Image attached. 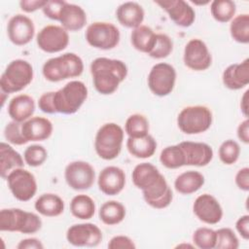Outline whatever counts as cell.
Returning a JSON list of instances; mask_svg holds the SVG:
<instances>
[{
	"label": "cell",
	"mask_w": 249,
	"mask_h": 249,
	"mask_svg": "<svg viewBox=\"0 0 249 249\" xmlns=\"http://www.w3.org/2000/svg\"><path fill=\"white\" fill-rule=\"evenodd\" d=\"M22 123L12 121L7 124L4 129V136L8 142L14 145H23L28 141L23 137L21 132Z\"/></svg>",
	"instance_id": "cell-43"
},
{
	"label": "cell",
	"mask_w": 249,
	"mask_h": 249,
	"mask_svg": "<svg viewBox=\"0 0 249 249\" xmlns=\"http://www.w3.org/2000/svg\"><path fill=\"white\" fill-rule=\"evenodd\" d=\"M179 145L184 153L186 165L205 166L213 159V149L206 143L182 141Z\"/></svg>",
	"instance_id": "cell-19"
},
{
	"label": "cell",
	"mask_w": 249,
	"mask_h": 249,
	"mask_svg": "<svg viewBox=\"0 0 249 249\" xmlns=\"http://www.w3.org/2000/svg\"><path fill=\"white\" fill-rule=\"evenodd\" d=\"M70 211L78 219L89 220L95 213L94 200L88 195H77L70 202Z\"/></svg>",
	"instance_id": "cell-33"
},
{
	"label": "cell",
	"mask_w": 249,
	"mask_h": 249,
	"mask_svg": "<svg viewBox=\"0 0 249 249\" xmlns=\"http://www.w3.org/2000/svg\"><path fill=\"white\" fill-rule=\"evenodd\" d=\"M237 137L238 139L243 142L244 144L249 143V121L248 118H246L244 121H242L238 126H237Z\"/></svg>",
	"instance_id": "cell-51"
},
{
	"label": "cell",
	"mask_w": 249,
	"mask_h": 249,
	"mask_svg": "<svg viewBox=\"0 0 249 249\" xmlns=\"http://www.w3.org/2000/svg\"><path fill=\"white\" fill-rule=\"evenodd\" d=\"M157 141L151 134L142 137L131 138L126 140V149L131 156L137 159L151 158L157 150Z\"/></svg>",
	"instance_id": "cell-28"
},
{
	"label": "cell",
	"mask_w": 249,
	"mask_h": 249,
	"mask_svg": "<svg viewBox=\"0 0 249 249\" xmlns=\"http://www.w3.org/2000/svg\"><path fill=\"white\" fill-rule=\"evenodd\" d=\"M181 246H185V247H194L193 245H190V244H179L177 247H181Z\"/></svg>",
	"instance_id": "cell-53"
},
{
	"label": "cell",
	"mask_w": 249,
	"mask_h": 249,
	"mask_svg": "<svg viewBox=\"0 0 249 249\" xmlns=\"http://www.w3.org/2000/svg\"><path fill=\"white\" fill-rule=\"evenodd\" d=\"M99 190L106 196H116L120 194L125 185L124 171L114 165L103 168L97 178Z\"/></svg>",
	"instance_id": "cell-18"
},
{
	"label": "cell",
	"mask_w": 249,
	"mask_h": 249,
	"mask_svg": "<svg viewBox=\"0 0 249 249\" xmlns=\"http://www.w3.org/2000/svg\"><path fill=\"white\" fill-rule=\"evenodd\" d=\"M40 50L45 53H54L66 49L69 44V34L62 26L50 24L43 27L36 37Z\"/></svg>",
	"instance_id": "cell-12"
},
{
	"label": "cell",
	"mask_w": 249,
	"mask_h": 249,
	"mask_svg": "<svg viewBox=\"0 0 249 249\" xmlns=\"http://www.w3.org/2000/svg\"><path fill=\"white\" fill-rule=\"evenodd\" d=\"M125 213V207L123 203L117 200H109L101 205L98 215L102 223L108 226H114L124 221Z\"/></svg>",
	"instance_id": "cell-32"
},
{
	"label": "cell",
	"mask_w": 249,
	"mask_h": 249,
	"mask_svg": "<svg viewBox=\"0 0 249 249\" xmlns=\"http://www.w3.org/2000/svg\"><path fill=\"white\" fill-rule=\"evenodd\" d=\"M240 108H241V112L243 113V115L245 116V118H248V90H246L240 100Z\"/></svg>",
	"instance_id": "cell-52"
},
{
	"label": "cell",
	"mask_w": 249,
	"mask_h": 249,
	"mask_svg": "<svg viewBox=\"0 0 249 249\" xmlns=\"http://www.w3.org/2000/svg\"><path fill=\"white\" fill-rule=\"evenodd\" d=\"M223 84L226 88L237 90L249 84V59L245 58L240 63L229 65L222 75Z\"/></svg>",
	"instance_id": "cell-20"
},
{
	"label": "cell",
	"mask_w": 249,
	"mask_h": 249,
	"mask_svg": "<svg viewBox=\"0 0 249 249\" xmlns=\"http://www.w3.org/2000/svg\"><path fill=\"white\" fill-rule=\"evenodd\" d=\"M162 177L163 175L159 171V169L150 162H142L137 164L131 173L134 186L140 189L142 192L156 185Z\"/></svg>",
	"instance_id": "cell-23"
},
{
	"label": "cell",
	"mask_w": 249,
	"mask_h": 249,
	"mask_svg": "<svg viewBox=\"0 0 249 249\" xmlns=\"http://www.w3.org/2000/svg\"><path fill=\"white\" fill-rule=\"evenodd\" d=\"M47 1L43 0H22L19 2L20 9L25 13H33L39 9H43Z\"/></svg>",
	"instance_id": "cell-48"
},
{
	"label": "cell",
	"mask_w": 249,
	"mask_h": 249,
	"mask_svg": "<svg viewBox=\"0 0 249 249\" xmlns=\"http://www.w3.org/2000/svg\"><path fill=\"white\" fill-rule=\"evenodd\" d=\"M196 218L208 225L218 224L223 218V208L218 199L209 194L198 196L193 204Z\"/></svg>",
	"instance_id": "cell-16"
},
{
	"label": "cell",
	"mask_w": 249,
	"mask_h": 249,
	"mask_svg": "<svg viewBox=\"0 0 249 249\" xmlns=\"http://www.w3.org/2000/svg\"><path fill=\"white\" fill-rule=\"evenodd\" d=\"M210 12L214 19L225 23L233 18L236 12V5L231 0H214L211 2Z\"/></svg>",
	"instance_id": "cell-35"
},
{
	"label": "cell",
	"mask_w": 249,
	"mask_h": 249,
	"mask_svg": "<svg viewBox=\"0 0 249 249\" xmlns=\"http://www.w3.org/2000/svg\"><path fill=\"white\" fill-rule=\"evenodd\" d=\"M235 228L241 237L245 240L249 239V215L239 217L235 223Z\"/></svg>",
	"instance_id": "cell-49"
},
{
	"label": "cell",
	"mask_w": 249,
	"mask_h": 249,
	"mask_svg": "<svg viewBox=\"0 0 249 249\" xmlns=\"http://www.w3.org/2000/svg\"><path fill=\"white\" fill-rule=\"evenodd\" d=\"M145 12L141 5L136 2L128 1L121 4L116 11L118 21L127 28H136L144 20Z\"/></svg>",
	"instance_id": "cell-25"
},
{
	"label": "cell",
	"mask_w": 249,
	"mask_h": 249,
	"mask_svg": "<svg viewBox=\"0 0 249 249\" xmlns=\"http://www.w3.org/2000/svg\"><path fill=\"white\" fill-rule=\"evenodd\" d=\"M193 242L196 247L200 249H213L216 245V231L201 227L195 231Z\"/></svg>",
	"instance_id": "cell-38"
},
{
	"label": "cell",
	"mask_w": 249,
	"mask_h": 249,
	"mask_svg": "<svg viewBox=\"0 0 249 249\" xmlns=\"http://www.w3.org/2000/svg\"><path fill=\"white\" fill-rule=\"evenodd\" d=\"M24 159L11 145L1 142L0 144V174L6 179L8 174L16 168L24 166Z\"/></svg>",
	"instance_id": "cell-27"
},
{
	"label": "cell",
	"mask_w": 249,
	"mask_h": 249,
	"mask_svg": "<svg viewBox=\"0 0 249 249\" xmlns=\"http://www.w3.org/2000/svg\"><path fill=\"white\" fill-rule=\"evenodd\" d=\"M84 71L82 58L74 53H65L48 59L42 68L46 80L60 82L69 78L79 77Z\"/></svg>",
	"instance_id": "cell-2"
},
{
	"label": "cell",
	"mask_w": 249,
	"mask_h": 249,
	"mask_svg": "<svg viewBox=\"0 0 249 249\" xmlns=\"http://www.w3.org/2000/svg\"><path fill=\"white\" fill-rule=\"evenodd\" d=\"M18 249H43L44 245L43 243L35 237H29L24 238L18 242L17 245Z\"/></svg>",
	"instance_id": "cell-50"
},
{
	"label": "cell",
	"mask_w": 249,
	"mask_h": 249,
	"mask_svg": "<svg viewBox=\"0 0 249 249\" xmlns=\"http://www.w3.org/2000/svg\"><path fill=\"white\" fill-rule=\"evenodd\" d=\"M64 4H65V1H58V0L47 1L46 5L42 10L44 15L47 18L58 21Z\"/></svg>",
	"instance_id": "cell-44"
},
{
	"label": "cell",
	"mask_w": 249,
	"mask_h": 249,
	"mask_svg": "<svg viewBox=\"0 0 249 249\" xmlns=\"http://www.w3.org/2000/svg\"><path fill=\"white\" fill-rule=\"evenodd\" d=\"M39 109L47 114H54L53 107V91L43 93L38 100Z\"/></svg>",
	"instance_id": "cell-47"
},
{
	"label": "cell",
	"mask_w": 249,
	"mask_h": 249,
	"mask_svg": "<svg viewBox=\"0 0 249 249\" xmlns=\"http://www.w3.org/2000/svg\"><path fill=\"white\" fill-rule=\"evenodd\" d=\"M58 21L67 31H79L87 23V14L82 7L65 2Z\"/></svg>",
	"instance_id": "cell-26"
},
{
	"label": "cell",
	"mask_w": 249,
	"mask_h": 249,
	"mask_svg": "<svg viewBox=\"0 0 249 249\" xmlns=\"http://www.w3.org/2000/svg\"><path fill=\"white\" fill-rule=\"evenodd\" d=\"M42 228L41 218L19 208H5L0 211V231H18L24 234L35 233Z\"/></svg>",
	"instance_id": "cell-4"
},
{
	"label": "cell",
	"mask_w": 249,
	"mask_h": 249,
	"mask_svg": "<svg viewBox=\"0 0 249 249\" xmlns=\"http://www.w3.org/2000/svg\"><path fill=\"white\" fill-rule=\"evenodd\" d=\"M32 65L24 59H14L6 67L0 78L1 91L9 94L22 90L33 80Z\"/></svg>",
	"instance_id": "cell-6"
},
{
	"label": "cell",
	"mask_w": 249,
	"mask_h": 249,
	"mask_svg": "<svg viewBox=\"0 0 249 249\" xmlns=\"http://www.w3.org/2000/svg\"><path fill=\"white\" fill-rule=\"evenodd\" d=\"M88 97V88L82 81H70L56 91H53L54 114L71 115L76 113Z\"/></svg>",
	"instance_id": "cell-3"
},
{
	"label": "cell",
	"mask_w": 249,
	"mask_h": 249,
	"mask_svg": "<svg viewBox=\"0 0 249 249\" xmlns=\"http://www.w3.org/2000/svg\"><path fill=\"white\" fill-rule=\"evenodd\" d=\"M9 40L16 46H24L31 42L35 34V26L30 18L18 14L13 16L7 24Z\"/></svg>",
	"instance_id": "cell-15"
},
{
	"label": "cell",
	"mask_w": 249,
	"mask_h": 249,
	"mask_svg": "<svg viewBox=\"0 0 249 249\" xmlns=\"http://www.w3.org/2000/svg\"><path fill=\"white\" fill-rule=\"evenodd\" d=\"M64 178L71 189L85 191L93 185L95 171L90 163L84 160H75L66 165Z\"/></svg>",
	"instance_id": "cell-11"
},
{
	"label": "cell",
	"mask_w": 249,
	"mask_h": 249,
	"mask_svg": "<svg viewBox=\"0 0 249 249\" xmlns=\"http://www.w3.org/2000/svg\"><path fill=\"white\" fill-rule=\"evenodd\" d=\"M239 155L240 147L236 141L232 139H228L220 145L219 158L223 163L227 165L234 163L238 160Z\"/></svg>",
	"instance_id": "cell-40"
},
{
	"label": "cell",
	"mask_w": 249,
	"mask_h": 249,
	"mask_svg": "<svg viewBox=\"0 0 249 249\" xmlns=\"http://www.w3.org/2000/svg\"><path fill=\"white\" fill-rule=\"evenodd\" d=\"M143 197L147 204L156 209L167 207L173 198V193L168 186L164 176L153 187L142 192Z\"/></svg>",
	"instance_id": "cell-22"
},
{
	"label": "cell",
	"mask_w": 249,
	"mask_h": 249,
	"mask_svg": "<svg viewBox=\"0 0 249 249\" xmlns=\"http://www.w3.org/2000/svg\"><path fill=\"white\" fill-rule=\"evenodd\" d=\"M124 135V129L115 123L101 125L94 138V149L97 156L105 160L116 159L122 151Z\"/></svg>",
	"instance_id": "cell-5"
},
{
	"label": "cell",
	"mask_w": 249,
	"mask_h": 249,
	"mask_svg": "<svg viewBox=\"0 0 249 249\" xmlns=\"http://www.w3.org/2000/svg\"><path fill=\"white\" fill-rule=\"evenodd\" d=\"M156 37L157 34L151 27L141 24L132 30L130 41L135 50L148 54L155 46Z\"/></svg>",
	"instance_id": "cell-31"
},
{
	"label": "cell",
	"mask_w": 249,
	"mask_h": 249,
	"mask_svg": "<svg viewBox=\"0 0 249 249\" xmlns=\"http://www.w3.org/2000/svg\"><path fill=\"white\" fill-rule=\"evenodd\" d=\"M239 241L234 231L230 228H221L216 231V245L218 249H237Z\"/></svg>",
	"instance_id": "cell-42"
},
{
	"label": "cell",
	"mask_w": 249,
	"mask_h": 249,
	"mask_svg": "<svg viewBox=\"0 0 249 249\" xmlns=\"http://www.w3.org/2000/svg\"><path fill=\"white\" fill-rule=\"evenodd\" d=\"M34 207L36 211L43 216L56 217L63 213L64 201L59 196L48 193L43 194L36 199Z\"/></svg>",
	"instance_id": "cell-29"
},
{
	"label": "cell",
	"mask_w": 249,
	"mask_h": 249,
	"mask_svg": "<svg viewBox=\"0 0 249 249\" xmlns=\"http://www.w3.org/2000/svg\"><path fill=\"white\" fill-rule=\"evenodd\" d=\"M6 180L12 195L19 201H28L36 195V178L30 171L23 167L11 171Z\"/></svg>",
	"instance_id": "cell-10"
},
{
	"label": "cell",
	"mask_w": 249,
	"mask_h": 249,
	"mask_svg": "<svg viewBox=\"0 0 249 249\" xmlns=\"http://www.w3.org/2000/svg\"><path fill=\"white\" fill-rule=\"evenodd\" d=\"M102 231L94 224L81 223L68 228L66 239L73 246L95 247L102 240Z\"/></svg>",
	"instance_id": "cell-14"
},
{
	"label": "cell",
	"mask_w": 249,
	"mask_h": 249,
	"mask_svg": "<svg viewBox=\"0 0 249 249\" xmlns=\"http://www.w3.org/2000/svg\"><path fill=\"white\" fill-rule=\"evenodd\" d=\"M155 3L164 10L169 18L178 26L189 27L196 19L195 10L184 0H162Z\"/></svg>",
	"instance_id": "cell-17"
},
{
	"label": "cell",
	"mask_w": 249,
	"mask_h": 249,
	"mask_svg": "<svg viewBox=\"0 0 249 249\" xmlns=\"http://www.w3.org/2000/svg\"><path fill=\"white\" fill-rule=\"evenodd\" d=\"M89 45L99 50H111L117 47L121 34L119 28L106 21H95L90 23L85 33Z\"/></svg>",
	"instance_id": "cell-8"
},
{
	"label": "cell",
	"mask_w": 249,
	"mask_h": 249,
	"mask_svg": "<svg viewBox=\"0 0 249 249\" xmlns=\"http://www.w3.org/2000/svg\"><path fill=\"white\" fill-rule=\"evenodd\" d=\"M35 100L28 94H18L11 99L8 114L13 121L23 123L30 119L35 112Z\"/></svg>",
	"instance_id": "cell-24"
},
{
	"label": "cell",
	"mask_w": 249,
	"mask_h": 249,
	"mask_svg": "<svg viewBox=\"0 0 249 249\" xmlns=\"http://www.w3.org/2000/svg\"><path fill=\"white\" fill-rule=\"evenodd\" d=\"M204 176L196 170H188L178 175L174 181L175 190L182 195H192L204 184Z\"/></svg>",
	"instance_id": "cell-30"
},
{
	"label": "cell",
	"mask_w": 249,
	"mask_h": 249,
	"mask_svg": "<svg viewBox=\"0 0 249 249\" xmlns=\"http://www.w3.org/2000/svg\"><path fill=\"white\" fill-rule=\"evenodd\" d=\"M212 113L203 105H192L183 108L177 117L179 129L186 134H199L210 128Z\"/></svg>",
	"instance_id": "cell-7"
},
{
	"label": "cell",
	"mask_w": 249,
	"mask_h": 249,
	"mask_svg": "<svg viewBox=\"0 0 249 249\" xmlns=\"http://www.w3.org/2000/svg\"><path fill=\"white\" fill-rule=\"evenodd\" d=\"M160 163L169 169H176L185 164V156L179 144L165 147L160 155Z\"/></svg>",
	"instance_id": "cell-34"
},
{
	"label": "cell",
	"mask_w": 249,
	"mask_h": 249,
	"mask_svg": "<svg viewBox=\"0 0 249 249\" xmlns=\"http://www.w3.org/2000/svg\"><path fill=\"white\" fill-rule=\"evenodd\" d=\"M231 38L241 44L249 43V15L241 14L234 17L230 25Z\"/></svg>",
	"instance_id": "cell-36"
},
{
	"label": "cell",
	"mask_w": 249,
	"mask_h": 249,
	"mask_svg": "<svg viewBox=\"0 0 249 249\" xmlns=\"http://www.w3.org/2000/svg\"><path fill=\"white\" fill-rule=\"evenodd\" d=\"M184 64L195 71H203L210 67L212 56L207 45L198 38L191 39L185 46Z\"/></svg>",
	"instance_id": "cell-13"
},
{
	"label": "cell",
	"mask_w": 249,
	"mask_h": 249,
	"mask_svg": "<svg viewBox=\"0 0 249 249\" xmlns=\"http://www.w3.org/2000/svg\"><path fill=\"white\" fill-rule=\"evenodd\" d=\"M124 131L131 138L145 136L149 134V121L142 114H132L125 121Z\"/></svg>",
	"instance_id": "cell-37"
},
{
	"label": "cell",
	"mask_w": 249,
	"mask_h": 249,
	"mask_svg": "<svg viewBox=\"0 0 249 249\" xmlns=\"http://www.w3.org/2000/svg\"><path fill=\"white\" fill-rule=\"evenodd\" d=\"M90 74L95 89L104 95L114 93L127 76L126 64L108 57H97L90 63Z\"/></svg>",
	"instance_id": "cell-1"
},
{
	"label": "cell",
	"mask_w": 249,
	"mask_h": 249,
	"mask_svg": "<svg viewBox=\"0 0 249 249\" xmlns=\"http://www.w3.org/2000/svg\"><path fill=\"white\" fill-rule=\"evenodd\" d=\"M173 50V42L171 38L163 33H158L156 43L152 51L148 53L151 57L156 59L167 57Z\"/></svg>",
	"instance_id": "cell-39"
},
{
	"label": "cell",
	"mask_w": 249,
	"mask_h": 249,
	"mask_svg": "<svg viewBox=\"0 0 249 249\" xmlns=\"http://www.w3.org/2000/svg\"><path fill=\"white\" fill-rule=\"evenodd\" d=\"M135 247L133 240L126 235H116L108 243L110 249H134Z\"/></svg>",
	"instance_id": "cell-45"
},
{
	"label": "cell",
	"mask_w": 249,
	"mask_h": 249,
	"mask_svg": "<svg viewBox=\"0 0 249 249\" xmlns=\"http://www.w3.org/2000/svg\"><path fill=\"white\" fill-rule=\"evenodd\" d=\"M47 158L48 152L46 148L39 144H33L28 146L23 153V159L25 163L32 167L42 165L46 161Z\"/></svg>",
	"instance_id": "cell-41"
},
{
	"label": "cell",
	"mask_w": 249,
	"mask_h": 249,
	"mask_svg": "<svg viewBox=\"0 0 249 249\" xmlns=\"http://www.w3.org/2000/svg\"><path fill=\"white\" fill-rule=\"evenodd\" d=\"M175 68L165 62L155 64L148 74V87L157 96H166L172 92L176 82Z\"/></svg>",
	"instance_id": "cell-9"
},
{
	"label": "cell",
	"mask_w": 249,
	"mask_h": 249,
	"mask_svg": "<svg viewBox=\"0 0 249 249\" xmlns=\"http://www.w3.org/2000/svg\"><path fill=\"white\" fill-rule=\"evenodd\" d=\"M235 184L241 191H249V168L243 167L237 171L234 178Z\"/></svg>",
	"instance_id": "cell-46"
},
{
	"label": "cell",
	"mask_w": 249,
	"mask_h": 249,
	"mask_svg": "<svg viewBox=\"0 0 249 249\" xmlns=\"http://www.w3.org/2000/svg\"><path fill=\"white\" fill-rule=\"evenodd\" d=\"M52 122L44 117H31L21 124L23 137L29 141H43L53 133Z\"/></svg>",
	"instance_id": "cell-21"
}]
</instances>
